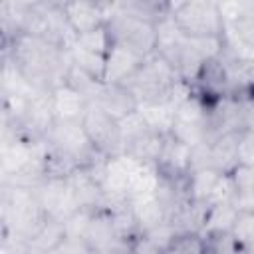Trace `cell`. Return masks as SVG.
<instances>
[{
	"mask_svg": "<svg viewBox=\"0 0 254 254\" xmlns=\"http://www.w3.org/2000/svg\"><path fill=\"white\" fill-rule=\"evenodd\" d=\"M2 56H8L16 64L36 91H52L65 83L71 67L67 50L32 34H18L14 40L2 44Z\"/></svg>",
	"mask_w": 254,
	"mask_h": 254,
	"instance_id": "6da1fadb",
	"label": "cell"
},
{
	"mask_svg": "<svg viewBox=\"0 0 254 254\" xmlns=\"http://www.w3.org/2000/svg\"><path fill=\"white\" fill-rule=\"evenodd\" d=\"M0 210H2V232L18 234L26 240L48 218L36 198V190L16 187L10 183L0 185Z\"/></svg>",
	"mask_w": 254,
	"mask_h": 254,
	"instance_id": "7a4b0ae2",
	"label": "cell"
},
{
	"mask_svg": "<svg viewBox=\"0 0 254 254\" xmlns=\"http://www.w3.org/2000/svg\"><path fill=\"white\" fill-rule=\"evenodd\" d=\"M181 79L183 77L169 62H165L159 54H151L123 85L135 95L141 105L171 99V93Z\"/></svg>",
	"mask_w": 254,
	"mask_h": 254,
	"instance_id": "3957f363",
	"label": "cell"
},
{
	"mask_svg": "<svg viewBox=\"0 0 254 254\" xmlns=\"http://www.w3.org/2000/svg\"><path fill=\"white\" fill-rule=\"evenodd\" d=\"M103 10L107 16L105 26L111 36V44L123 46L141 58L155 54V44H157L155 22L119 10L117 2H103Z\"/></svg>",
	"mask_w": 254,
	"mask_h": 254,
	"instance_id": "277c9868",
	"label": "cell"
},
{
	"mask_svg": "<svg viewBox=\"0 0 254 254\" xmlns=\"http://www.w3.org/2000/svg\"><path fill=\"white\" fill-rule=\"evenodd\" d=\"M169 14L185 38H220L224 34V22L218 10V2H169Z\"/></svg>",
	"mask_w": 254,
	"mask_h": 254,
	"instance_id": "5b68a950",
	"label": "cell"
},
{
	"mask_svg": "<svg viewBox=\"0 0 254 254\" xmlns=\"http://www.w3.org/2000/svg\"><path fill=\"white\" fill-rule=\"evenodd\" d=\"M46 145L71 157L79 167H89L105 157L91 145L81 121H56L46 137Z\"/></svg>",
	"mask_w": 254,
	"mask_h": 254,
	"instance_id": "8992f818",
	"label": "cell"
},
{
	"mask_svg": "<svg viewBox=\"0 0 254 254\" xmlns=\"http://www.w3.org/2000/svg\"><path fill=\"white\" fill-rule=\"evenodd\" d=\"M81 125L91 141V145L105 157H117L125 153L123 145V135H121V125L117 119L107 115L101 107L95 103H89Z\"/></svg>",
	"mask_w": 254,
	"mask_h": 254,
	"instance_id": "52a82bcc",
	"label": "cell"
},
{
	"mask_svg": "<svg viewBox=\"0 0 254 254\" xmlns=\"http://www.w3.org/2000/svg\"><path fill=\"white\" fill-rule=\"evenodd\" d=\"M36 198L46 216L67 220L73 212L79 210L75 194L67 179H46L36 189Z\"/></svg>",
	"mask_w": 254,
	"mask_h": 254,
	"instance_id": "ba28073f",
	"label": "cell"
},
{
	"mask_svg": "<svg viewBox=\"0 0 254 254\" xmlns=\"http://www.w3.org/2000/svg\"><path fill=\"white\" fill-rule=\"evenodd\" d=\"M157 171H159V177L169 183L187 185V179L192 173V149L181 143L179 139H175L171 133L165 135Z\"/></svg>",
	"mask_w": 254,
	"mask_h": 254,
	"instance_id": "9c48e42d",
	"label": "cell"
},
{
	"mask_svg": "<svg viewBox=\"0 0 254 254\" xmlns=\"http://www.w3.org/2000/svg\"><path fill=\"white\" fill-rule=\"evenodd\" d=\"M62 8H64V16L75 36L93 32L107 24L103 2L75 0V2H62Z\"/></svg>",
	"mask_w": 254,
	"mask_h": 254,
	"instance_id": "30bf717a",
	"label": "cell"
},
{
	"mask_svg": "<svg viewBox=\"0 0 254 254\" xmlns=\"http://www.w3.org/2000/svg\"><path fill=\"white\" fill-rule=\"evenodd\" d=\"M71 190L75 194V200L79 204V208L85 210H95L101 208L105 202L103 196V187H101V177L99 173L87 169V167H79L75 173H71L67 177Z\"/></svg>",
	"mask_w": 254,
	"mask_h": 254,
	"instance_id": "8fae6325",
	"label": "cell"
},
{
	"mask_svg": "<svg viewBox=\"0 0 254 254\" xmlns=\"http://www.w3.org/2000/svg\"><path fill=\"white\" fill-rule=\"evenodd\" d=\"M95 105L117 121L125 119L127 115L139 109V101L123 83H103L101 93L95 99Z\"/></svg>",
	"mask_w": 254,
	"mask_h": 254,
	"instance_id": "7c38bea8",
	"label": "cell"
},
{
	"mask_svg": "<svg viewBox=\"0 0 254 254\" xmlns=\"http://www.w3.org/2000/svg\"><path fill=\"white\" fill-rule=\"evenodd\" d=\"M157 44H155V54H159L165 62H169L175 69L179 67L183 50H185V42L187 38L181 34V30L177 28V24L173 22L171 14H167L165 18H161L157 24ZM179 71V69H177Z\"/></svg>",
	"mask_w": 254,
	"mask_h": 254,
	"instance_id": "4fadbf2b",
	"label": "cell"
},
{
	"mask_svg": "<svg viewBox=\"0 0 254 254\" xmlns=\"http://www.w3.org/2000/svg\"><path fill=\"white\" fill-rule=\"evenodd\" d=\"M145 58L133 54L131 50L111 44L107 56H105V75L103 83H125L143 64Z\"/></svg>",
	"mask_w": 254,
	"mask_h": 254,
	"instance_id": "5bb4252c",
	"label": "cell"
},
{
	"mask_svg": "<svg viewBox=\"0 0 254 254\" xmlns=\"http://www.w3.org/2000/svg\"><path fill=\"white\" fill-rule=\"evenodd\" d=\"M52 105L58 121H81L89 107V101L69 83H62L52 89Z\"/></svg>",
	"mask_w": 254,
	"mask_h": 254,
	"instance_id": "9a60e30c",
	"label": "cell"
},
{
	"mask_svg": "<svg viewBox=\"0 0 254 254\" xmlns=\"http://www.w3.org/2000/svg\"><path fill=\"white\" fill-rule=\"evenodd\" d=\"M238 135L240 133H222L208 143V161H210L212 169H216L224 175H230L240 165Z\"/></svg>",
	"mask_w": 254,
	"mask_h": 254,
	"instance_id": "2e32d148",
	"label": "cell"
},
{
	"mask_svg": "<svg viewBox=\"0 0 254 254\" xmlns=\"http://www.w3.org/2000/svg\"><path fill=\"white\" fill-rule=\"evenodd\" d=\"M163 143H165V135L147 131V133L131 139L129 143H125V155H129L131 159H135L141 165L157 167L161 151H163Z\"/></svg>",
	"mask_w": 254,
	"mask_h": 254,
	"instance_id": "e0dca14e",
	"label": "cell"
},
{
	"mask_svg": "<svg viewBox=\"0 0 254 254\" xmlns=\"http://www.w3.org/2000/svg\"><path fill=\"white\" fill-rule=\"evenodd\" d=\"M222 175L224 173H220V171H216L212 167L192 171L189 175V179H187V194H189V198L208 206L210 198L214 194V189L218 187Z\"/></svg>",
	"mask_w": 254,
	"mask_h": 254,
	"instance_id": "ac0fdd59",
	"label": "cell"
},
{
	"mask_svg": "<svg viewBox=\"0 0 254 254\" xmlns=\"http://www.w3.org/2000/svg\"><path fill=\"white\" fill-rule=\"evenodd\" d=\"M129 206L133 210L139 234L167 222V210H165L163 202L157 198V194L147 196V198H139V200H131Z\"/></svg>",
	"mask_w": 254,
	"mask_h": 254,
	"instance_id": "d6986e66",
	"label": "cell"
},
{
	"mask_svg": "<svg viewBox=\"0 0 254 254\" xmlns=\"http://www.w3.org/2000/svg\"><path fill=\"white\" fill-rule=\"evenodd\" d=\"M141 115L145 117L147 125L161 135H169L175 123V111L177 105L167 99V101H155V103H141L139 105Z\"/></svg>",
	"mask_w": 254,
	"mask_h": 254,
	"instance_id": "ffe728a7",
	"label": "cell"
},
{
	"mask_svg": "<svg viewBox=\"0 0 254 254\" xmlns=\"http://www.w3.org/2000/svg\"><path fill=\"white\" fill-rule=\"evenodd\" d=\"M64 238H65V224H64V220L48 216L28 242H30L32 252L44 254V252H54L64 242Z\"/></svg>",
	"mask_w": 254,
	"mask_h": 254,
	"instance_id": "44dd1931",
	"label": "cell"
},
{
	"mask_svg": "<svg viewBox=\"0 0 254 254\" xmlns=\"http://www.w3.org/2000/svg\"><path fill=\"white\" fill-rule=\"evenodd\" d=\"M236 214H238V208L232 202H218V204L208 206L200 234L230 232L232 230V224L236 220Z\"/></svg>",
	"mask_w": 254,
	"mask_h": 254,
	"instance_id": "7402d4cb",
	"label": "cell"
},
{
	"mask_svg": "<svg viewBox=\"0 0 254 254\" xmlns=\"http://www.w3.org/2000/svg\"><path fill=\"white\" fill-rule=\"evenodd\" d=\"M69 62L73 67L81 69L83 73L103 81V75H105V56L101 54H91V52H85V50H79V48H69Z\"/></svg>",
	"mask_w": 254,
	"mask_h": 254,
	"instance_id": "603a6c76",
	"label": "cell"
},
{
	"mask_svg": "<svg viewBox=\"0 0 254 254\" xmlns=\"http://www.w3.org/2000/svg\"><path fill=\"white\" fill-rule=\"evenodd\" d=\"M65 83H69L75 91H79L89 103H95V99H97V95L101 93V87H103V81H99V79H95V77L83 73L81 69H77V67H73V65H71L69 71H67Z\"/></svg>",
	"mask_w": 254,
	"mask_h": 254,
	"instance_id": "cb8c5ba5",
	"label": "cell"
},
{
	"mask_svg": "<svg viewBox=\"0 0 254 254\" xmlns=\"http://www.w3.org/2000/svg\"><path fill=\"white\" fill-rule=\"evenodd\" d=\"M73 48H79V50H85L91 54L107 56V52L111 48V36L107 32V26L97 28V30L87 32V34H81V36H75Z\"/></svg>",
	"mask_w": 254,
	"mask_h": 254,
	"instance_id": "d4e9b609",
	"label": "cell"
},
{
	"mask_svg": "<svg viewBox=\"0 0 254 254\" xmlns=\"http://www.w3.org/2000/svg\"><path fill=\"white\" fill-rule=\"evenodd\" d=\"M230 234L236 240L238 248H252L254 246V212L238 210Z\"/></svg>",
	"mask_w": 254,
	"mask_h": 254,
	"instance_id": "484cf974",
	"label": "cell"
},
{
	"mask_svg": "<svg viewBox=\"0 0 254 254\" xmlns=\"http://www.w3.org/2000/svg\"><path fill=\"white\" fill-rule=\"evenodd\" d=\"M204 254H236L238 244L230 232H210L202 234Z\"/></svg>",
	"mask_w": 254,
	"mask_h": 254,
	"instance_id": "4316f807",
	"label": "cell"
},
{
	"mask_svg": "<svg viewBox=\"0 0 254 254\" xmlns=\"http://www.w3.org/2000/svg\"><path fill=\"white\" fill-rule=\"evenodd\" d=\"M165 254H204L202 234H196V232L177 234Z\"/></svg>",
	"mask_w": 254,
	"mask_h": 254,
	"instance_id": "83f0119b",
	"label": "cell"
},
{
	"mask_svg": "<svg viewBox=\"0 0 254 254\" xmlns=\"http://www.w3.org/2000/svg\"><path fill=\"white\" fill-rule=\"evenodd\" d=\"M119 125H121L123 145H125V143H129L131 139H135V137H139V135L147 133V131H153V129L147 125V121H145V117L141 115V111H139V109H137L135 113L127 115L125 119H121V121H119Z\"/></svg>",
	"mask_w": 254,
	"mask_h": 254,
	"instance_id": "f1b7e54d",
	"label": "cell"
},
{
	"mask_svg": "<svg viewBox=\"0 0 254 254\" xmlns=\"http://www.w3.org/2000/svg\"><path fill=\"white\" fill-rule=\"evenodd\" d=\"M91 212H93V210L79 208V210L73 212L67 220H64V224H65V236L83 238V234H85V230H87V224H89V218H91Z\"/></svg>",
	"mask_w": 254,
	"mask_h": 254,
	"instance_id": "f546056e",
	"label": "cell"
},
{
	"mask_svg": "<svg viewBox=\"0 0 254 254\" xmlns=\"http://www.w3.org/2000/svg\"><path fill=\"white\" fill-rule=\"evenodd\" d=\"M238 161L240 165L254 167V131H242L238 135Z\"/></svg>",
	"mask_w": 254,
	"mask_h": 254,
	"instance_id": "4dcf8cb0",
	"label": "cell"
},
{
	"mask_svg": "<svg viewBox=\"0 0 254 254\" xmlns=\"http://www.w3.org/2000/svg\"><path fill=\"white\" fill-rule=\"evenodd\" d=\"M54 254H93V250L87 246V242L83 238L65 236L64 242L54 250Z\"/></svg>",
	"mask_w": 254,
	"mask_h": 254,
	"instance_id": "1f68e13d",
	"label": "cell"
},
{
	"mask_svg": "<svg viewBox=\"0 0 254 254\" xmlns=\"http://www.w3.org/2000/svg\"><path fill=\"white\" fill-rule=\"evenodd\" d=\"M232 204L238 210L244 212H254V190H244V192H236L232 198Z\"/></svg>",
	"mask_w": 254,
	"mask_h": 254,
	"instance_id": "d6a6232c",
	"label": "cell"
},
{
	"mask_svg": "<svg viewBox=\"0 0 254 254\" xmlns=\"http://www.w3.org/2000/svg\"><path fill=\"white\" fill-rule=\"evenodd\" d=\"M236 254H254V246L252 248H238Z\"/></svg>",
	"mask_w": 254,
	"mask_h": 254,
	"instance_id": "836d02e7",
	"label": "cell"
},
{
	"mask_svg": "<svg viewBox=\"0 0 254 254\" xmlns=\"http://www.w3.org/2000/svg\"><path fill=\"white\" fill-rule=\"evenodd\" d=\"M252 177H254V167H252Z\"/></svg>",
	"mask_w": 254,
	"mask_h": 254,
	"instance_id": "e575fe53",
	"label": "cell"
}]
</instances>
